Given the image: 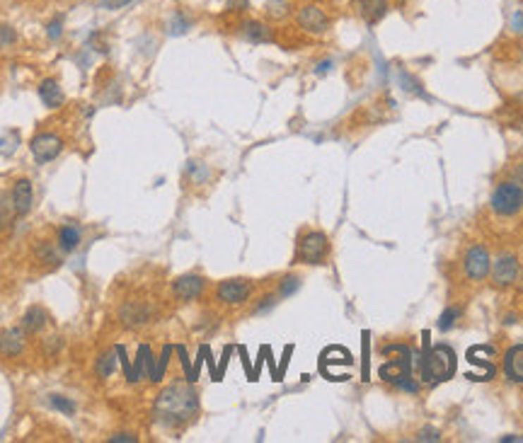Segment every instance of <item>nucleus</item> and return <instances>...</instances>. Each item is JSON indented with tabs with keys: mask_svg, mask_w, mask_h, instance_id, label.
<instances>
[{
	"mask_svg": "<svg viewBox=\"0 0 523 443\" xmlns=\"http://www.w3.org/2000/svg\"><path fill=\"white\" fill-rule=\"evenodd\" d=\"M250 8V0H226V10L230 13H245Z\"/></svg>",
	"mask_w": 523,
	"mask_h": 443,
	"instance_id": "33",
	"label": "nucleus"
},
{
	"mask_svg": "<svg viewBox=\"0 0 523 443\" xmlns=\"http://www.w3.org/2000/svg\"><path fill=\"white\" fill-rule=\"evenodd\" d=\"M114 349H116V356H119V363H121V368H124V375H126V380H129V375H131V361H129V354H126V349L121 347V344H116Z\"/></svg>",
	"mask_w": 523,
	"mask_h": 443,
	"instance_id": "31",
	"label": "nucleus"
},
{
	"mask_svg": "<svg viewBox=\"0 0 523 443\" xmlns=\"http://www.w3.org/2000/svg\"><path fill=\"white\" fill-rule=\"evenodd\" d=\"M330 257V237L320 230H308L298 237L296 262L300 264H325Z\"/></svg>",
	"mask_w": 523,
	"mask_h": 443,
	"instance_id": "5",
	"label": "nucleus"
},
{
	"mask_svg": "<svg viewBox=\"0 0 523 443\" xmlns=\"http://www.w3.org/2000/svg\"><path fill=\"white\" fill-rule=\"evenodd\" d=\"M519 289L523 291V276H521V284H519Z\"/></svg>",
	"mask_w": 523,
	"mask_h": 443,
	"instance_id": "44",
	"label": "nucleus"
},
{
	"mask_svg": "<svg viewBox=\"0 0 523 443\" xmlns=\"http://www.w3.org/2000/svg\"><path fill=\"white\" fill-rule=\"evenodd\" d=\"M460 315H463V310H460V308H448L446 313L438 318V330H443V332L450 330L455 325V320L460 318Z\"/></svg>",
	"mask_w": 523,
	"mask_h": 443,
	"instance_id": "25",
	"label": "nucleus"
},
{
	"mask_svg": "<svg viewBox=\"0 0 523 443\" xmlns=\"http://www.w3.org/2000/svg\"><path fill=\"white\" fill-rule=\"evenodd\" d=\"M116 368H119V356H116V349H114V351H104L102 356L97 358V363H94V373H97L102 380L112 378V375L116 373Z\"/></svg>",
	"mask_w": 523,
	"mask_h": 443,
	"instance_id": "20",
	"label": "nucleus"
},
{
	"mask_svg": "<svg viewBox=\"0 0 523 443\" xmlns=\"http://www.w3.org/2000/svg\"><path fill=\"white\" fill-rule=\"evenodd\" d=\"M216 296H219V301L226 303V306H242V303H247L250 296H252V284H250L247 279H226L219 284Z\"/></svg>",
	"mask_w": 523,
	"mask_h": 443,
	"instance_id": "7",
	"label": "nucleus"
},
{
	"mask_svg": "<svg viewBox=\"0 0 523 443\" xmlns=\"http://www.w3.org/2000/svg\"><path fill=\"white\" fill-rule=\"evenodd\" d=\"M131 0H102V8L107 10H116V8H124V5H129Z\"/></svg>",
	"mask_w": 523,
	"mask_h": 443,
	"instance_id": "36",
	"label": "nucleus"
},
{
	"mask_svg": "<svg viewBox=\"0 0 523 443\" xmlns=\"http://www.w3.org/2000/svg\"><path fill=\"white\" fill-rule=\"evenodd\" d=\"M492 281H494V286H499V289H506V286H511L519 281V262H516L514 254H502V257L494 262Z\"/></svg>",
	"mask_w": 523,
	"mask_h": 443,
	"instance_id": "11",
	"label": "nucleus"
},
{
	"mask_svg": "<svg viewBox=\"0 0 523 443\" xmlns=\"http://www.w3.org/2000/svg\"><path fill=\"white\" fill-rule=\"evenodd\" d=\"M119 320L126 330H141L150 323V308L146 303L131 301V303H126V306H121Z\"/></svg>",
	"mask_w": 523,
	"mask_h": 443,
	"instance_id": "12",
	"label": "nucleus"
},
{
	"mask_svg": "<svg viewBox=\"0 0 523 443\" xmlns=\"http://www.w3.org/2000/svg\"><path fill=\"white\" fill-rule=\"evenodd\" d=\"M204 289H206V279L199 274H185V276H180V279H175V284H172V293H175V298L182 303L197 301L204 293Z\"/></svg>",
	"mask_w": 523,
	"mask_h": 443,
	"instance_id": "10",
	"label": "nucleus"
},
{
	"mask_svg": "<svg viewBox=\"0 0 523 443\" xmlns=\"http://www.w3.org/2000/svg\"><path fill=\"white\" fill-rule=\"evenodd\" d=\"M381 378L386 383H393L395 387L414 395L419 385L412 380V349L400 344V358H390V363L381 366Z\"/></svg>",
	"mask_w": 523,
	"mask_h": 443,
	"instance_id": "3",
	"label": "nucleus"
},
{
	"mask_svg": "<svg viewBox=\"0 0 523 443\" xmlns=\"http://www.w3.org/2000/svg\"><path fill=\"white\" fill-rule=\"evenodd\" d=\"M187 30H189V20H185V15H182V13H175V15H172L170 35H185Z\"/></svg>",
	"mask_w": 523,
	"mask_h": 443,
	"instance_id": "28",
	"label": "nucleus"
},
{
	"mask_svg": "<svg viewBox=\"0 0 523 443\" xmlns=\"http://www.w3.org/2000/svg\"><path fill=\"white\" fill-rule=\"evenodd\" d=\"M455 373V354L448 344L429 347L426 342L424 354H422V380L424 385H436L448 380Z\"/></svg>",
	"mask_w": 523,
	"mask_h": 443,
	"instance_id": "2",
	"label": "nucleus"
},
{
	"mask_svg": "<svg viewBox=\"0 0 523 443\" xmlns=\"http://www.w3.org/2000/svg\"><path fill=\"white\" fill-rule=\"evenodd\" d=\"M395 5H405V0H393Z\"/></svg>",
	"mask_w": 523,
	"mask_h": 443,
	"instance_id": "43",
	"label": "nucleus"
},
{
	"mask_svg": "<svg viewBox=\"0 0 523 443\" xmlns=\"http://www.w3.org/2000/svg\"><path fill=\"white\" fill-rule=\"evenodd\" d=\"M10 201H13V208L18 213V218L30 213L32 201H35V192H32V182L30 180H18L13 187V194H10Z\"/></svg>",
	"mask_w": 523,
	"mask_h": 443,
	"instance_id": "14",
	"label": "nucleus"
},
{
	"mask_svg": "<svg viewBox=\"0 0 523 443\" xmlns=\"http://www.w3.org/2000/svg\"><path fill=\"white\" fill-rule=\"evenodd\" d=\"M15 42H18V35H15V30H13V27L0 25V49L10 46V44H15Z\"/></svg>",
	"mask_w": 523,
	"mask_h": 443,
	"instance_id": "29",
	"label": "nucleus"
},
{
	"mask_svg": "<svg viewBox=\"0 0 523 443\" xmlns=\"http://www.w3.org/2000/svg\"><path fill=\"white\" fill-rule=\"evenodd\" d=\"M49 405H51L54 409H59V412H63V414L75 412V402L68 400V397H63V395H49Z\"/></svg>",
	"mask_w": 523,
	"mask_h": 443,
	"instance_id": "24",
	"label": "nucleus"
},
{
	"mask_svg": "<svg viewBox=\"0 0 523 443\" xmlns=\"http://www.w3.org/2000/svg\"><path fill=\"white\" fill-rule=\"evenodd\" d=\"M39 99L44 102V107L59 109L61 104L66 102V95L54 77H47V80H42V85H39Z\"/></svg>",
	"mask_w": 523,
	"mask_h": 443,
	"instance_id": "15",
	"label": "nucleus"
},
{
	"mask_svg": "<svg viewBox=\"0 0 523 443\" xmlns=\"http://www.w3.org/2000/svg\"><path fill=\"white\" fill-rule=\"evenodd\" d=\"M288 10H291V5H288V0H266V13H269L274 20L286 18V15H288Z\"/></svg>",
	"mask_w": 523,
	"mask_h": 443,
	"instance_id": "23",
	"label": "nucleus"
},
{
	"mask_svg": "<svg viewBox=\"0 0 523 443\" xmlns=\"http://www.w3.org/2000/svg\"><path fill=\"white\" fill-rule=\"evenodd\" d=\"M463 271L467 279L472 281H485L492 271V259H489V252L482 245H472L470 250L465 252L463 257Z\"/></svg>",
	"mask_w": 523,
	"mask_h": 443,
	"instance_id": "6",
	"label": "nucleus"
},
{
	"mask_svg": "<svg viewBox=\"0 0 523 443\" xmlns=\"http://www.w3.org/2000/svg\"><path fill=\"white\" fill-rule=\"evenodd\" d=\"M27 344V332L22 327H8L0 332V354L8 358L20 356Z\"/></svg>",
	"mask_w": 523,
	"mask_h": 443,
	"instance_id": "13",
	"label": "nucleus"
},
{
	"mask_svg": "<svg viewBox=\"0 0 523 443\" xmlns=\"http://www.w3.org/2000/svg\"><path fill=\"white\" fill-rule=\"evenodd\" d=\"M364 380H369V332L364 335Z\"/></svg>",
	"mask_w": 523,
	"mask_h": 443,
	"instance_id": "35",
	"label": "nucleus"
},
{
	"mask_svg": "<svg viewBox=\"0 0 523 443\" xmlns=\"http://www.w3.org/2000/svg\"><path fill=\"white\" fill-rule=\"evenodd\" d=\"M489 208L502 218H511L523 211V187L519 182H499L489 199Z\"/></svg>",
	"mask_w": 523,
	"mask_h": 443,
	"instance_id": "4",
	"label": "nucleus"
},
{
	"mask_svg": "<svg viewBox=\"0 0 523 443\" xmlns=\"http://www.w3.org/2000/svg\"><path fill=\"white\" fill-rule=\"evenodd\" d=\"M414 441H441V431H436V429H422L419 434L414 436Z\"/></svg>",
	"mask_w": 523,
	"mask_h": 443,
	"instance_id": "32",
	"label": "nucleus"
},
{
	"mask_svg": "<svg viewBox=\"0 0 523 443\" xmlns=\"http://www.w3.org/2000/svg\"><path fill=\"white\" fill-rule=\"evenodd\" d=\"M59 347H61V339H59V337H49V339H47V351L51 354V351H56Z\"/></svg>",
	"mask_w": 523,
	"mask_h": 443,
	"instance_id": "38",
	"label": "nucleus"
},
{
	"mask_svg": "<svg viewBox=\"0 0 523 443\" xmlns=\"http://www.w3.org/2000/svg\"><path fill=\"white\" fill-rule=\"evenodd\" d=\"M504 373L514 383H523V344L511 347L504 356Z\"/></svg>",
	"mask_w": 523,
	"mask_h": 443,
	"instance_id": "16",
	"label": "nucleus"
},
{
	"mask_svg": "<svg viewBox=\"0 0 523 443\" xmlns=\"http://www.w3.org/2000/svg\"><path fill=\"white\" fill-rule=\"evenodd\" d=\"M37 257L42 259L44 264H59V257H56V252H54V245H47V242H42V245H39Z\"/></svg>",
	"mask_w": 523,
	"mask_h": 443,
	"instance_id": "26",
	"label": "nucleus"
},
{
	"mask_svg": "<svg viewBox=\"0 0 523 443\" xmlns=\"http://www.w3.org/2000/svg\"><path fill=\"white\" fill-rule=\"evenodd\" d=\"M296 22L300 30L315 37L325 35V32L330 30V18H327L325 10H322L320 5H303L296 15Z\"/></svg>",
	"mask_w": 523,
	"mask_h": 443,
	"instance_id": "8",
	"label": "nucleus"
},
{
	"mask_svg": "<svg viewBox=\"0 0 523 443\" xmlns=\"http://www.w3.org/2000/svg\"><path fill=\"white\" fill-rule=\"evenodd\" d=\"M330 65H332V63H330V61H325V63H320V65H318V75H322V73H327V68H330Z\"/></svg>",
	"mask_w": 523,
	"mask_h": 443,
	"instance_id": "40",
	"label": "nucleus"
},
{
	"mask_svg": "<svg viewBox=\"0 0 523 443\" xmlns=\"http://www.w3.org/2000/svg\"><path fill=\"white\" fill-rule=\"evenodd\" d=\"M49 325V313L42 306H32L22 318V330L30 332V335H37Z\"/></svg>",
	"mask_w": 523,
	"mask_h": 443,
	"instance_id": "18",
	"label": "nucleus"
},
{
	"mask_svg": "<svg viewBox=\"0 0 523 443\" xmlns=\"http://www.w3.org/2000/svg\"><path fill=\"white\" fill-rule=\"evenodd\" d=\"M502 441H504V443H506V441H521V436H504Z\"/></svg>",
	"mask_w": 523,
	"mask_h": 443,
	"instance_id": "42",
	"label": "nucleus"
},
{
	"mask_svg": "<svg viewBox=\"0 0 523 443\" xmlns=\"http://www.w3.org/2000/svg\"><path fill=\"white\" fill-rule=\"evenodd\" d=\"M170 354H172V347H165L163 349V356H160V361L155 363V380L153 383H160L165 375V368H168V361H170Z\"/></svg>",
	"mask_w": 523,
	"mask_h": 443,
	"instance_id": "27",
	"label": "nucleus"
},
{
	"mask_svg": "<svg viewBox=\"0 0 523 443\" xmlns=\"http://www.w3.org/2000/svg\"><path fill=\"white\" fill-rule=\"evenodd\" d=\"M155 417L165 426H180L199 412V395L189 383H172L155 400Z\"/></svg>",
	"mask_w": 523,
	"mask_h": 443,
	"instance_id": "1",
	"label": "nucleus"
},
{
	"mask_svg": "<svg viewBox=\"0 0 523 443\" xmlns=\"http://www.w3.org/2000/svg\"><path fill=\"white\" fill-rule=\"evenodd\" d=\"M242 37L247 39V42H252V44H266V42H271V30L269 27L264 25V22H259V20H247L242 25Z\"/></svg>",
	"mask_w": 523,
	"mask_h": 443,
	"instance_id": "19",
	"label": "nucleus"
},
{
	"mask_svg": "<svg viewBox=\"0 0 523 443\" xmlns=\"http://www.w3.org/2000/svg\"><path fill=\"white\" fill-rule=\"evenodd\" d=\"M511 22H514L516 32H523V13H514V18H511Z\"/></svg>",
	"mask_w": 523,
	"mask_h": 443,
	"instance_id": "39",
	"label": "nucleus"
},
{
	"mask_svg": "<svg viewBox=\"0 0 523 443\" xmlns=\"http://www.w3.org/2000/svg\"><path fill=\"white\" fill-rule=\"evenodd\" d=\"M13 218H18V213H15V208H13V201H10V196H3L0 199V230L8 228V225L13 223Z\"/></svg>",
	"mask_w": 523,
	"mask_h": 443,
	"instance_id": "22",
	"label": "nucleus"
},
{
	"mask_svg": "<svg viewBox=\"0 0 523 443\" xmlns=\"http://www.w3.org/2000/svg\"><path fill=\"white\" fill-rule=\"evenodd\" d=\"M359 10H361V18L366 20V25H378V22L388 15L390 3H388V0H361Z\"/></svg>",
	"mask_w": 523,
	"mask_h": 443,
	"instance_id": "17",
	"label": "nucleus"
},
{
	"mask_svg": "<svg viewBox=\"0 0 523 443\" xmlns=\"http://www.w3.org/2000/svg\"><path fill=\"white\" fill-rule=\"evenodd\" d=\"M296 289H298V276H286L279 284V296H291Z\"/></svg>",
	"mask_w": 523,
	"mask_h": 443,
	"instance_id": "30",
	"label": "nucleus"
},
{
	"mask_svg": "<svg viewBox=\"0 0 523 443\" xmlns=\"http://www.w3.org/2000/svg\"><path fill=\"white\" fill-rule=\"evenodd\" d=\"M516 177H519V182H521V185H523V160H521L519 170H516Z\"/></svg>",
	"mask_w": 523,
	"mask_h": 443,
	"instance_id": "41",
	"label": "nucleus"
},
{
	"mask_svg": "<svg viewBox=\"0 0 523 443\" xmlns=\"http://www.w3.org/2000/svg\"><path fill=\"white\" fill-rule=\"evenodd\" d=\"M109 443H136V436L133 434H114V436H109Z\"/></svg>",
	"mask_w": 523,
	"mask_h": 443,
	"instance_id": "34",
	"label": "nucleus"
},
{
	"mask_svg": "<svg viewBox=\"0 0 523 443\" xmlns=\"http://www.w3.org/2000/svg\"><path fill=\"white\" fill-rule=\"evenodd\" d=\"M30 151L39 165L51 163V160L59 158L61 151H63V138L56 134H37L30 141Z\"/></svg>",
	"mask_w": 523,
	"mask_h": 443,
	"instance_id": "9",
	"label": "nucleus"
},
{
	"mask_svg": "<svg viewBox=\"0 0 523 443\" xmlns=\"http://www.w3.org/2000/svg\"><path fill=\"white\" fill-rule=\"evenodd\" d=\"M47 35L51 37V39H59L61 37V18H56L49 25V30H47Z\"/></svg>",
	"mask_w": 523,
	"mask_h": 443,
	"instance_id": "37",
	"label": "nucleus"
},
{
	"mask_svg": "<svg viewBox=\"0 0 523 443\" xmlns=\"http://www.w3.org/2000/svg\"><path fill=\"white\" fill-rule=\"evenodd\" d=\"M78 245H80V228H75V225H63V228L59 230V247L63 252H73Z\"/></svg>",
	"mask_w": 523,
	"mask_h": 443,
	"instance_id": "21",
	"label": "nucleus"
}]
</instances>
